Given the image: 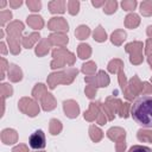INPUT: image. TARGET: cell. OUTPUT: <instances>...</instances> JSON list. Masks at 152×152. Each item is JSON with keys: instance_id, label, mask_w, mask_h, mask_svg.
Wrapping results in <instances>:
<instances>
[{"instance_id": "6da1fadb", "label": "cell", "mask_w": 152, "mask_h": 152, "mask_svg": "<svg viewBox=\"0 0 152 152\" xmlns=\"http://www.w3.org/2000/svg\"><path fill=\"white\" fill-rule=\"evenodd\" d=\"M133 120L141 127L152 128V95H141L131 107Z\"/></svg>"}, {"instance_id": "7a4b0ae2", "label": "cell", "mask_w": 152, "mask_h": 152, "mask_svg": "<svg viewBox=\"0 0 152 152\" xmlns=\"http://www.w3.org/2000/svg\"><path fill=\"white\" fill-rule=\"evenodd\" d=\"M30 147L33 150H43L46 146V139L45 134L42 129H36L28 138Z\"/></svg>"}, {"instance_id": "3957f363", "label": "cell", "mask_w": 152, "mask_h": 152, "mask_svg": "<svg viewBox=\"0 0 152 152\" xmlns=\"http://www.w3.org/2000/svg\"><path fill=\"white\" fill-rule=\"evenodd\" d=\"M128 152H152V148L142 145H134L128 150Z\"/></svg>"}]
</instances>
